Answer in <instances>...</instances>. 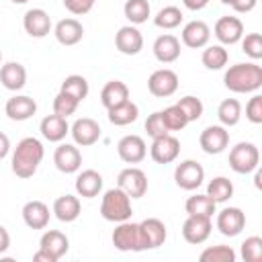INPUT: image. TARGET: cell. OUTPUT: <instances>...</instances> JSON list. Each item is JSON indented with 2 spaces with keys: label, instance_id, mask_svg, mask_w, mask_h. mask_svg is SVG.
<instances>
[{
  "label": "cell",
  "instance_id": "cell-1",
  "mask_svg": "<svg viewBox=\"0 0 262 262\" xmlns=\"http://www.w3.org/2000/svg\"><path fill=\"white\" fill-rule=\"evenodd\" d=\"M43 156H45V147L37 137L20 139L12 151V160H10L12 172L23 180L31 178L37 172L39 164L43 162Z\"/></svg>",
  "mask_w": 262,
  "mask_h": 262
},
{
  "label": "cell",
  "instance_id": "cell-2",
  "mask_svg": "<svg viewBox=\"0 0 262 262\" xmlns=\"http://www.w3.org/2000/svg\"><path fill=\"white\" fill-rule=\"evenodd\" d=\"M223 84L227 90L235 94L256 92L262 88V68L256 61L229 66V70L223 76Z\"/></svg>",
  "mask_w": 262,
  "mask_h": 262
},
{
  "label": "cell",
  "instance_id": "cell-3",
  "mask_svg": "<svg viewBox=\"0 0 262 262\" xmlns=\"http://www.w3.org/2000/svg\"><path fill=\"white\" fill-rule=\"evenodd\" d=\"M100 215L104 221H111V223H121V221L131 219L133 215L131 199L119 186L108 188L100 201Z\"/></svg>",
  "mask_w": 262,
  "mask_h": 262
},
{
  "label": "cell",
  "instance_id": "cell-4",
  "mask_svg": "<svg viewBox=\"0 0 262 262\" xmlns=\"http://www.w3.org/2000/svg\"><path fill=\"white\" fill-rule=\"evenodd\" d=\"M260 164V151L252 141H239L229 149V168L237 174H250Z\"/></svg>",
  "mask_w": 262,
  "mask_h": 262
},
{
  "label": "cell",
  "instance_id": "cell-5",
  "mask_svg": "<svg viewBox=\"0 0 262 262\" xmlns=\"http://www.w3.org/2000/svg\"><path fill=\"white\" fill-rule=\"evenodd\" d=\"M117 186L129 196V199H141L147 192V176L141 168L129 166L123 168L117 176Z\"/></svg>",
  "mask_w": 262,
  "mask_h": 262
},
{
  "label": "cell",
  "instance_id": "cell-6",
  "mask_svg": "<svg viewBox=\"0 0 262 262\" xmlns=\"http://www.w3.org/2000/svg\"><path fill=\"white\" fill-rule=\"evenodd\" d=\"M113 246L119 252H143L141 250V239H139V227L133 221H121L113 229Z\"/></svg>",
  "mask_w": 262,
  "mask_h": 262
},
{
  "label": "cell",
  "instance_id": "cell-7",
  "mask_svg": "<svg viewBox=\"0 0 262 262\" xmlns=\"http://www.w3.org/2000/svg\"><path fill=\"white\" fill-rule=\"evenodd\" d=\"M205 180V168L196 160H184L174 170V182L182 190H196Z\"/></svg>",
  "mask_w": 262,
  "mask_h": 262
},
{
  "label": "cell",
  "instance_id": "cell-8",
  "mask_svg": "<svg viewBox=\"0 0 262 262\" xmlns=\"http://www.w3.org/2000/svg\"><path fill=\"white\" fill-rule=\"evenodd\" d=\"M137 227H139L141 250H156V248L164 246V242L168 237V229H166L164 221H160L158 217H147L141 223H137Z\"/></svg>",
  "mask_w": 262,
  "mask_h": 262
},
{
  "label": "cell",
  "instance_id": "cell-9",
  "mask_svg": "<svg viewBox=\"0 0 262 262\" xmlns=\"http://www.w3.org/2000/svg\"><path fill=\"white\" fill-rule=\"evenodd\" d=\"M147 90L158 98L172 96L178 90V74L170 68H160L151 72V76L147 78Z\"/></svg>",
  "mask_w": 262,
  "mask_h": 262
},
{
  "label": "cell",
  "instance_id": "cell-10",
  "mask_svg": "<svg viewBox=\"0 0 262 262\" xmlns=\"http://www.w3.org/2000/svg\"><path fill=\"white\" fill-rule=\"evenodd\" d=\"M199 145L209 156H217V154L225 151L227 145H229V131H227V127H223V125H209L207 129L201 131Z\"/></svg>",
  "mask_w": 262,
  "mask_h": 262
},
{
  "label": "cell",
  "instance_id": "cell-11",
  "mask_svg": "<svg viewBox=\"0 0 262 262\" xmlns=\"http://www.w3.org/2000/svg\"><path fill=\"white\" fill-rule=\"evenodd\" d=\"M215 225L217 229L227 235V237H235L244 231L246 227V213L239 209V207H225L217 213V219H215Z\"/></svg>",
  "mask_w": 262,
  "mask_h": 262
},
{
  "label": "cell",
  "instance_id": "cell-12",
  "mask_svg": "<svg viewBox=\"0 0 262 262\" xmlns=\"http://www.w3.org/2000/svg\"><path fill=\"white\" fill-rule=\"evenodd\" d=\"M211 229H213V223H211V217H203V215H188L182 223V237L188 242V244H203L209 239L211 235Z\"/></svg>",
  "mask_w": 262,
  "mask_h": 262
},
{
  "label": "cell",
  "instance_id": "cell-13",
  "mask_svg": "<svg viewBox=\"0 0 262 262\" xmlns=\"http://www.w3.org/2000/svg\"><path fill=\"white\" fill-rule=\"evenodd\" d=\"M70 133L74 137V143L80 145V147H88V145H94L98 139H100V125L90 119V117H82V119H76L74 125L70 127Z\"/></svg>",
  "mask_w": 262,
  "mask_h": 262
},
{
  "label": "cell",
  "instance_id": "cell-14",
  "mask_svg": "<svg viewBox=\"0 0 262 262\" xmlns=\"http://www.w3.org/2000/svg\"><path fill=\"white\" fill-rule=\"evenodd\" d=\"M180 154V141L166 133L162 137H156L151 141V147H149V156L156 164H172Z\"/></svg>",
  "mask_w": 262,
  "mask_h": 262
},
{
  "label": "cell",
  "instance_id": "cell-15",
  "mask_svg": "<svg viewBox=\"0 0 262 262\" xmlns=\"http://www.w3.org/2000/svg\"><path fill=\"white\" fill-rule=\"evenodd\" d=\"M117 154L125 164H139L147 156V145L139 135H125L117 143Z\"/></svg>",
  "mask_w": 262,
  "mask_h": 262
},
{
  "label": "cell",
  "instance_id": "cell-16",
  "mask_svg": "<svg viewBox=\"0 0 262 262\" xmlns=\"http://www.w3.org/2000/svg\"><path fill=\"white\" fill-rule=\"evenodd\" d=\"M53 164L63 174H74L82 166V154L74 143H59L53 151Z\"/></svg>",
  "mask_w": 262,
  "mask_h": 262
},
{
  "label": "cell",
  "instance_id": "cell-17",
  "mask_svg": "<svg viewBox=\"0 0 262 262\" xmlns=\"http://www.w3.org/2000/svg\"><path fill=\"white\" fill-rule=\"evenodd\" d=\"M115 47L123 55H137L143 49V35L135 25H125L115 35Z\"/></svg>",
  "mask_w": 262,
  "mask_h": 262
},
{
  "label": "cell",
  "instance_id": "cell-18",
  "mask_svg": "<svg viewBox=\"0 0 262 262\" xmlns=\"http://www.w3.org/2000/svg\"><path fill=\"white\" fill-rule=\"evenodd\" d=\"M213 33L221 45H235L244 37V23L237 16H221L215 23Z\"/></svg>",
  "mask_w": 262,
  "mask_h": 262
},
{
  "label": "cell",
  "instance_id": "cell-19",
  "mask_svg": "<svg viewBox=\"0 0 262 262\" xmlns=\"http://www.w3.org/2000/svg\"><path fill=\"white\" fill-rule=\"evenodd\" d=\"M23 27H25L27 35H31L35 39H43L51 31V18L43 8H31L23 16Z\"/></svg>",
  "mask_w": 262,
  "mask_h": 262
},
{
  "label": "cell",
  "instance_id": "cell-20",
  "mask_svg": "<svg viewBox=\"0 0 262 262\" xmlns=\"http://www.w3.org/2000/svg\"><path fill=\"white\" fill-rule=\"evenodd\" d=\"M180 37H182V43H184L186 47H190V49H201V47H205V45L209 43V39H211V29H209V25H207L205 20H190V23H186V25L182 27Z\"/></svg>",
  "mask_w": 262,
  "mask_h": 262
},
{
  "label": "cell",
  "instance_id": "cell-21",
  "mask_svg": "<svg viewBox=\"0 0 262 262\" xmlns=\"http://www.w3.org/2000/svg\"><path fill=\"white\" fill-rule=\"evenodd\" d=\"M154 55L160 63H172L180 57V39L172 33H164L154 41Z\"/></svg>",
  "mask_w": 262,
  "mask_h": 262
},
{
  "label": "cell",
  "instance_id": "cell-22",
  "mask_svg": "<svg viewBox=\"0 0 262 262\" xmlns=\"http://www.w3.org/2000/svg\"><path fill=\"white\" fill-rule=\"evenodd\" d=\"M4 111H6L8 119H12V121H27L37 113V102H35V98H31L27 94H16L6 100Z\"/></svg>",
  "mask_w": 262,
  "mask_h": 262
},
{
  "label": "cell",
  "instance_id": "cell-23",
  "mask_svg": "<svg viewBox=\"0 0 262 262\" xmlns=\"http://www.w3.org/2000/svg\"><path fill=\"white\" fill-rule=\"evenodd\" d=\"M39 131L41 135L51 141V143H59L66 139V135L70 133V125H68V119L66 117H59V115H47L41 119V125H39Z\"/></svg>",
  "mask_w": 262,
  "mask_h": 262
},
{
  "label": "cell",
  "instance_id": "cell-24",
  "mask_svg": "<svg viewBox=\"0 0 262 262\" xmlns=\"http://www.w3.org/2000/svg\"><path fill=\"white\" fill-rule=\"evenodd\" d=\"M39 248L45 250V252L57 262V260H59L61 256H66V252L70 250V239H68V235H66L63 231L47 229V231L41 235V239H39Z\"/></svg>",
  "mask_w": 262,
  "mask_h": 262
},
{
  "label": "cell",
  "instance_id": "cell-25",
  "mask_svg": "<svg viewBox=\"0 0 262 262\" xmlns=\"http://www.w3.org/2000/svg\"><path fill=\"white\" fill-rule=\"evenodd\" d=\"M53 35H55V39H57L61 45L72 47V45H76V43L82 41V37H84V27H82V23H80L78 18H61V20L55 25Z\"/></svg>",
  "mask_w": 262,
  "mask_h": 262
},
{
  "label": "cell",
  "instance_id": "cell-26",
  "mask_svg": "<svg viewBox=\"0 0 262 262\" xmlns=\"http://www.w3.org/2000/svg\"><path fill=\"white\" fill-rule=\"evenodd\" d=\"M102 176H100V172H96V170H92V168H88V170H82L78 176H76V192L80 194V196H84V199H94V196H98L100 194V190H102Z\"/></svg>",
  "mask_w": 262,
  "mask_h": 262
},
{
  "label": "cell",
  "instance_id": "cell-27",
  "mask_svg": "<svg viewBox=\"0 0 262 262\" xmlns=\"http://www.w3.org/2000/svg\"><path fill=\"white\" fill-rule=\"evenodd\" d=\"M23 221L31 229H45L49 223V207L43 201H29L23 207Z\"/></svg>",
  "mask_w": 262,
  "mask_h": 262
},
{
  "label": "cell",
  "instance_id": "cell-28",
  "mask_svg": "<svg viewBox=\"0 0 262 262\" xmlns=\"http://www.w3.org/2000/svg\"><path fill=\"white\" fill-rule=\"evenodd\" d=\"M0 82L6 90H12V92L25 88V84H27L25 66L18 63V61H8V63L0 66Z\"/></svg>",
  "mask_w": 262,
  "mask_h": 262
},
{
  "label": "cell",
  "instance_id": "cell-29",
  "mask_svg": "<svg viewBox=\"0 0 262 262\" xmlns=\"http://www.w3.org/2000/svg\"><path fill=\"white\" fill-rule=\"evenodd\" d=\"M82 213V205L80 199L74 194H61L53 201V215L61 221V223H72L80 217Z\"/></svg>",
  "mask_w": 262,
  "mask_h": 262
},
{
  "label": "cell",
  "instance_id": "cell-30",
  "mask_svg": "<svg viewBox=\"0 0 262 262\" xmlns=\"http://www.w3.org/2000/svg\"><path fill=\"white\" fill-rule=\"evenodd\" d=\"M129 100V86L121 80H111L100 90V102L104 108H113L121 102Z\"/></svg>",
  "mask_w": 262,
  "mask_h": 262
},
{
  "label": "cell",
  "instance_id": "cell-31",
  "mask_svg": "<svg viewBox=\"0 0 262 262\" xmlns=\"http://www.w3.org/2000/svg\"><path fill=\"white\" fill-rule=\"evenodd\" d=\"M106 113H108L111 125H115V127H125V125H131V123L137 121V117H139V106H137L133 100H125V102H121V104H117V106H113V108H106Z\"/></svg>",
  "mask_w": 262,
  "mask_h": 262
},
{
  "label": "cell",
  "instance_id": "cell-32",
  "mask_svg": "<svg viewBox=\"0 0 262 262\" xmlns=\"http://www.w3.org/2000/svg\"><path fill=\"white\" fill-rule=\"evenodd\" d=\"M217 119L223 127H233L242 119V104L237 98H225L217 106Z\"/></svg>",
  "mask_w": 262,
  "mask_h": 262
},
{
  "label": "cell",
  "instance_id": "cell-33",
  "mask_svg": "<svg viewBox=\"0 0 262 262\" xmlns=\"http://www.w3.org/2000/svg\"><path fill=\"white\" fill-rule=\"evenodd\" d=\"M201 61L207 70H223L229 61V53L223 45H205Z\"/></svg>",
  "mask_w": 262,
  "mask_h": 262
},
{
  "label": "cell",
  "instance_id": "cell-34",
  "mask_svg": "<svg viewBox=\"0 0 262 262\" xmlns=\"http://www.w3.org/2000/svg\"><path fill=\"white\" fill-rule=\"evenodd\" d=\"M215 207H217V203L209 194H199V192L188 196L184 203V209L188 215H203V217H213Z\"/></svg>",
  "mask_w": 262,
  "mask_h": 262
},
{
  "label": "cell",
  "instance_id": "cell-35",
  "mask_svg": "<svg viewBox=\"0 0 262 262\" xmlns=\"http://www.w3.org/2000/svg\"><path fill=\"white\" fill-rule=\"evenodd\" d=\"M59 92H66V94H70L72 98H76L78 102H82V100L88 96L90 86H88V80H86L84 76H80V74H72V76H68V78L61 82Z\"/></svg>",
  "mask_w": 262,
  "mask_h": 262
},
{
  "label": "cell",
  "instance_id": "cell-36",
  "mask_svg": "<svg viewBox=\"0 0 262 262\" xmlns=\"http://www.w3.org/2000/svg\"><path fill=\"white\" fill-rule=\"evenodd\" d=\"M215 203H225L233 196V182L227 176H215L209 184H207V192Z\"/></svg>",
  "mask_w": 262,
  "mask_h": 262
},
{
  "label": "cell",
  "instance_id": "cell-37",
  "mask_svg": "<svg viewBox=\"0 0 262 262\" xmlns=\"http://www.w3.org/2000/svg\"><path fill=\"white\" fill-rule=\"evenodd\" d=\"M123 12H125V18L131 25H141V23H145L149 18L151 6H149L147 0H125Z\"/></svg>",
  "mask_w": 262,
  "mask_h": 262
},
{
  "label": "cell",
  "instance_id": "cell-38",
  "mask_svg": "<svg viewBox=\"0 0 262 262\" xmlns=\"http://www.w3.org/2000/svg\"><path fill=\"white\" fill-rule=\"evenodd\" d=\"M182 18H184V14H182V10H180L178 6H164V8H160L158 14L154 16V25L160 27V29L170 31V29L180 27Z\"/></svg>",
  "mask_w": 262,
  "mask_h": 262
},
{
  "label": "cell",
  "instance_id": "cell-39",
  "mask_svg": "<svg viewBox=\"0 0 262 262\" xmlns=\"http://www.w3.org/2000/svg\"><path fill=\"white\" fill-rule=\"evenodd\" d=\"M201 262H235V252L231 246H211L199 254Z\"/></svg>",
  "mask_w": 262,
  "mask_h": 262
},
{
  "label": "cell",
  "instance_id": "cell-40",
  "mask_svg": "<svg viewBox=\"0 0 262 262\" xmlns=\"http://www.w3.org/2000/svg\"><path fill=\"white\" fill-rule=\"evenodd\" d=\"M160 113H162V119H164L168 131H180L188 125V119H186V115L182 113V108L178 104H172V106H168Z\"/></svg>",
  "mask_w": 262,
  "mask_h": 262
},
{
  "label": "cell",
  "instance_id": "cell-41",
  "mask_svg": "<svg viewBox=\"0 0 262 262\" xmlns=\"http://www.w3.org/2000/svg\"><path fill=\"white\" fill-rule=\"evenodd\" d=\"M180 108H182V113L186 115V119H188V123H192V121H199L201 117H203V111H205V106H203V100L201 98H196V96H192V94H186V96H182L178 102H176Z\"/></svg>",
  "mask_w": 262,
  "mask_h": 262
},
{
  "label": "cell",
  "instance_id": "cell-42",
  "mask_svg": "<svg viewBox=\"0 0 262 262\" xmlns=\"http://www.w3.org/2000/svg\"><path fill=\"white\" fill-rule=\"evenodd\" d=\"M78 100L76 98H72L70 94H66V92H57V96L53 98V113L55 115H59V117H70V115H74L76 113V108H78Z\"/></svg>",
  "mask_w": 262,
  "mask_h": 262
},
{
  "label": "cell",
  "instance_id": "cell-43",
  "mask_svg": "<svg viewBox=\"0 0 262 262\" xmlns=\"http://www.w3.org/2000/svg\"><path fill=\"white\" fill-rule=\"evenodd\" d=\"M242 258L246 262H260L262 260V237L258 235L246 237L242 244Z\"/></svg>",
  "mask_w": 262,
  "mask_h": 262
},
{
  "label": "cell",
  "instance_id": "cell-44",
  "mask_svg": "<svg viewBox=\"0 0 262 262\" xmlns=\"http://www.w3.org/2000/svg\"><path fill=\"white\" fill-rule=\"evenodd\" d=\"M239 41H242V51L248 57H252V59H260L262 57V35L260 33H248Z\"/></svg>",
  "mask_w": 262,
  "mask_h": 262
},
{
  "label": "cell",
  "instance_id": "cell-45",
  "mask_svg": "<svg viewBox=\"0 0 262 262\" xmlns=\"http://www.w3.org/2000/svg\"><path fill=\"white\" fill-rule=\"evenodd\" d=\"M145 131H147V135H149L151 139L170 133L168 127H166V123H164V119H162V113H160V111L151 113V115L145 119Z\"/></svg>",
  "mask_w": 262,
  "mask_h": 262
},
{
  "label": "cell",
  "instance_id": "cell-46",
  "mask_svg": "<svg viewBox=\"0 0 262 262\" xmlns=\"http://www.w3.org/2000/svg\"><path fill=\"white\" fill-rule=\"evenodd\" d=\"M246 119L254 125H260L262 123V96L260 94H254L248 104H246Z\"/></svg>",
  "mask_w": 262,
  "mask_h": 262
},
{
  "label": "cell",
  "instance_id": "cell-47",
  "mask_svg": "<svg viewBox=\"0 0 262 262\" xmlns=\"http://www.w3.org/2000/svg\"><path fill=\"white\" fill-rule=\"evenodd\" d=\"M94 2H96V0H63V6H66V10H70L72 14L82 16V14H86V12L92 10Z\"/></svg>",
  "mask_w": 262,
  "mask_h": 262
},
{
  "label": "cell",
  "instance_id": "cell-48",
  "mask_svg": "<svg viewBox=\"0 0 262 262\" xmlns=\"http://www.w3.org/2000/svg\"><path fill=\"white\" fill-rule=\"evenodd\" d=\"M256 4H258V0H233L229 6H231L235 12L246 14V12H252V10L256 8Z\"/></svg>",
  "mask_w": 262,
  "mask_h": 262
},
{
  "label": "cell",
  "instance_id": "cell-49",
  "mask_svg": "<svg viewBox=\"0 0 262 262\" xmlns=\"http://www.w3.org/2000/svg\"><path fill=\"white\" fill-rule=\"evenodd\" d=\"M10 248V233L4 225H0V254H4Z\"/></svg>",
  "mask_w": 262,
  "mask_h": 262
},
{
  "label": "cell",
  "instance_id": "cell-50",
  "mask_svg": "<svg viewBox=\"0 0 262 262\" xmlns=\"http://www.w3.org/2000/svg\"><path fill=\"white\" fill-rule=\"evenodd\" d=\"M8 151H10V139L6 133L0 131V160H4L8 156Z\"/></svg>",
  "mask_w": 262,
  "mask_h": 262
},
{
  "label": "cell",
  "instance_id": "cell-51",
  "mask_svg": "<svg viewBox=\"0 0 262 262\" xmlns=\"http://www.w3.org/2000/svg\"><path fill=\"white\" fill-rule=\"evenodd\" d=\"M182 2L188 10H203L209 4V0H182Z\"/></svg>",
  "mask_w": 262,
  "mask_h": 262
},
{
  "label": "cell",
  "instance_id": "cell-52",
  "mask_svg": "<svg viewBox=\"0 0 262 262\" xmlns=\"http://www.w3.org/2000/svg\"><path fill=\"white\" fill-rule=\"evenodd\" d=\"M33 260H35V262H55V260H53V258H51V256H49L45 250H41V248H39V250L33 254Z\"/></svg>",
  "mask_w": 262,
  "mask_h": 262
},
{
  "label": "cell",
  "instance_id": "cell-53",
  "mask_svg": "<svg viewBox=\"0 0 262 262\" xmlns=\"http://www.w3.org/2000/svg\"><path fill=\"white\" fill-rule=\"evenodd\" d=\"M10 2H14V4H27L29 0H10Z\"/></svg>",
  "mask_w": 262,
  "mask_h": 262
},
{
  "label": "cell",
  "instance_id": "cell-54",
  "mask_svg": "<svg viewBox=\"0 0 262 262\" xmlns=\"http://www.w3.org/2000/svg\"><path fill=\"white\" fill-rule=\"evenodd\" d=\"M219 2H221V4H231L233 0H219Z\"/></svg>",
  "mask_w": 262,
  "mask_h": 262
},
{
  "label": "cell",
  "instance_id": "cell-55",
  "mask_svg": "<svg viewBox=\"0 0 262 262\" xmlns=\"http://www.w3.org/2000/svg\"><path fill=\"white\" fill-rule=\"evenodd\" d=\"M0 63H2V51H0Z\"/></svg>",
  "mask_w": 262,
  "mask_h": 262
}]
</instances>
